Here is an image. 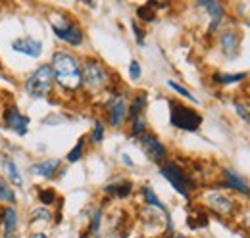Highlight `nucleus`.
Segmentation results:
<instances>
[{
    "label": "nucleus",
    "instance_id": "obj_10",
    "mask_svg": "<svg viewBox=\"0 0 250 238\" xmlns=\"http://www.w3.org/2000/svg\"><path fill=\"white\" fill-rule=\"evenodd\" d=\"M206 204H208L210 209H214L216 213L225 215V217L233 215L235 209H237L235 202H233L231 198H227V196H223V194H219V192H210V194H206Z\"/></svg>",
    "mask_w": 250,
    "mask_h": 238
},
{
    "label": "nucleus",
    "instance_id": "obj_37",
    "mask_svg": "<svg viewBox=\"0 0 250 238\" xmlns=\"http://www.w3.org/2000/svg\"><path fill=\"white\" fill-rule=\"evenodd\" d=\"M6 238H18V237H6Z\"/></svg>",
    "mask_w": 250,
    "mask_h": 238
},
{
    "label": "nucleus",
    "instance_id": "obj_11",
    "mask_svg": "<svg viewBox=\"0 0 250 238\" xmlns=\"http://www.w3.org/2000/svg\"><path fill=\"white\" fill-rule=\"evenodd\" d=\"M219 48L223 52V56L227 58H235L239 48H241V35L235 29H225L219 35Z\"/></svg>",
    "mask_w": 250,
    "mask_h": 238
},
{
    "label": "nucleus",
    "instance_id": "obj_29",
    "mask_svg": "<svg viewBox=\"0 0 250 238\" xmlns=\"http://www.w3.org/2000/svg\"><path fill=\"white\" fill-rule=\"evenodd\" d=\"M100 223H102V209H94L91 217V235H100Z\"/></svg>",
    "mask_w": 250,
    "mask_h": 238
},
{
    "label": "nucleus",
    "instance_id": "obj_24",
    "mask_svg": "<svg viewBox=\"0 0 250 238\" xmlns=\"http://www.w3.org/2000/svg\"><path fill=\"white\" fill-rule=\"evenodd\" d=\"M146 133V121L143 118H137L131 121V131H129V137L131 139H139Z\"/></svg>",
    "mask_w": 250,
    "mask_h": 238
},
{
    "label": "nucleus",
    "instance_id": "obj_5",
    "mask_svg": "<svg viewBox=\"0 0 250 238\" xmlns=\"http://www.w3.org/2000/svg\"><path fill=\"white\" fill-rule=\"evenodd\" d=\"M54 85V73L50 65H41L33 71L31 75L25 79L23 83V90L27 96L31 98H44L50 94Z\"/></svg>",
    "mask_w": 250,
    "mask_h": 238
},
{
    "label": "nucleus",
    "instance_id": "obj_22",
    "mask_svg": "<svg viewBox=\"0 0 250 238\" xmlns=\"http://www.w3.org/2000/svg\"><path fill=\"white\" fill-rule=\"evenodd\" d=\"M0 202H4V204H16V194H14V190H12V186L8 184V180H2L0 178Z\"/></svg>",
    "mask_w": 250,
    "mask_h": 238
},
{
    "label": "nucleus",
    "instance_id": "obj_6",
    "mask_svg": "<svg viewBox=\"0 0 250 238\" xmlns=\"http://www.w3.org/2000/svg\"><path fill=\"white\" fill-rule=\"evenodd\" d=\"M50 27H52V33L65 44H69V46H81L83 44V31L75 21L62 16L58 21H52Z\"/></svg>",
    "mask_w": 250,
    "mask_h": 238
},
{
    "label": "nucleus",
    "instance_id": "obj_3",
    "mask_svg": "<svg viewBox=\"0 0 250 238\" xmlns=\"http://www.w3.org/2000/svg\"><path fill=\"white\" fill-rule=\"evenodd\" d=\"M160 175L173 186V190H175L177 194H181V196L187 198V200L190 198L192 190L196 188L194 178L190 177L187 171H185L179 163H175V161H166V163H162V165H160Z\"/></svg>",
    "mask_w": 250,
    "mask_h": 238
},
{
    "label": "nucleus",
    "instance_id": "obj_15",
    "mask_svg": "<svg viewBox=\"0 0 250 238\" xmlns=\"http://www.w3.org/2000/svg\"><path fill=\"white\" fill-rule=\"evenodd\" d=\"M196 6H200V8L208 10V14H210V18H212L208 31H210V33L218 31L219 23H221V20H223V14H225V10H223L221 2H216V0H212V2H198Z\"/></svg>",
    "mask_w": 250,
    "mask_h": 238
},
{
    "label": "nucleus",
    "instance_id": "obj_35",
    "mask_svg": "<svg viewBox=\"0 0 250 238\" xmlns=\"http://www.w3.org/2000/svg\"><path fill=\"white\" fill-rule=\"evenodd\" d=\"M29 238H48V237H46L44 233H33V235Z\"/></svg>",
    "mask_w": 250,
    "mask_h": 238
},
{
    "label": "nucleus",
    "instance_id": "obj_34",
    "mask_svg": "<svg viewBox=\"0 0 250 238\" xmlns=\"http://www.w3.org/2000/svg\"><path fill=\"white\" fill-rule=\"evenodd\" d=\"M122 161H124L127 167H133V165H135V163H133V159H131L127 154H122Z\"/></svg>",
    "mask_w": 250,
    "mask_h": 238
},
{
    "label": "nucleus",
    "instance_id": "obj_4",
    "mask_svg": "<svg viewBox=\"0 0 250 238\" xmlns=\"http://www.w3.org/2000/svg\"><path fill=\"white\" fill-rule=\"evenodd\" d=\"M169 123H171L175 129H179V131L194 133V131H198L200 125H202V116H200L196 110L185 106V104L171 100V102H169Z\"/></svg>",
    "mask_w": 250,
    "mask_h": 238
},
{
    "label": "nucleus",
    "instance_id": "obj_31",
    "mask_svg": "<svg viewBox=\"0 0 250 238\" xmlns=\"http://www.w3.org/2000/svg\"><path fill=\"white\" fill-rule=\"evenodd\" d=\"M235 112H237V116L243 119V121L250 123V112H249V108H247L245 104H241V102H235Z\"/></svg>",
    "mask_w": 250,
    "mask_h": 238
},
{
    "label": "nucleus",
    "instance_id": "obj_27",
    "mask_svg": "<svg viewBox=\"0 0 250 238\" xmlns=\"http://www.w3.org/2000/svg\"><path fill=\"white\" fill-rule=\"evenodd\" d=\"M104 133H106V127L100 119H96L93 125V131H91V142L93 144H100L104 140Z\"/></svg>",
    "mask_w": 250,
    "mask_h": 238
},
{
    "label": "nucleus",
    "instance_id": "obj_23",
    "mask_svg": "<svg viewBox=\"0 0 250 238\" xmlns=\"http://www.w3.org/2000/svg\"><path fill=\"white\" fill-rule=\"evenodd\" d=\"M137 18L143 20V21H154V20H156V12H154L152 4L146 2V4L139 6V8H137Z\"/></svg>",
    "mask_w": 250,
    "mask_h": 238
},
{
    "label": "nucleus",
    "instance_id": "obj_7",
    "mask_svg": "<svg viewBox=\"0 0 250 238\" xmlns=\"http://www.w3.org/2000/svg\"><path fill=\"white\" fill-rule=\"evenodd\" d=\"M106 118L108 125L114 129H120L127 119V100L124 96H112L106 104Z\"/></svg>",
    "mask_w": 250,
    "mask_h": 238
},
{
    "label": "nucleus",
    "instance_id": "obj_16",
    "mask_svg": "<svg viewBox=\"0 0 250 238\" xmlns=\"http://www.w3.org/2000/svg\"><path fill=\"white\" fill-rule=\"evenodd\" d=\"M60 169V159H44L33 165V175L42 178H52L56 175V171Z\"/></svg>",
    "mask_w": 250,
    "mask_h": 238
},
{
    "label": "nucleus",
    "instance_id": "obj_18",
    "mask_svg": "<svg viewBox=\"0 0 250 238\" xmlns=\"http://www.w3.org/2000/svg\"><path fill=\"white\" fill-rule=\"evenodd\" d=\"M131 190H133V184L129 180H118V182H110L108 186H104V194L112 198H127Z\"/></svg>",
    "mask_w": 250,
    "mask_h": 238
},
{
    "label": "nucleus",
    "instance_id": "obj_32",
    "mask_svg": "<svg viewBox=\"0 0 250 238\" xmlns=\"http://www.w3.org/2000/svg\"><path fill=\"white\" fill-rule=\"evenodd\" d=\"M131 29H133V35H135V39H137V42H139V46H143L145 44V33H143V29L133 21L131 23Z\"/></svg>",
    "mask_w": 250,
    "mask_h": 238
},
{
    "label": "nucleus",
    "instance_id": "obj_26",
    "mask_svg": "<svg viewBox=\"0 0 250 238\" xmlns=\"http://www.w3.org/2000/svg\"><path fill=\"white\" fill-rule=\"evenodd\" d=\"M37 196H39V202H41V204H44V206L54 204V202H56V198H58V194H56V190H54V188H39Z\"/></svg>",
    "mask_w": 250,
    "mask_h": 238
},
{
    "label": "nucleus",
    "instance_id": "obj_21",
    "mask_svg": "<svg viewBox=\"0 0 250 238\" xmlns=\"http://www.w3.org/2000/svg\"><path fill=\"white\" fill-rule=\"evenodd\" d=\"M143 198H145V202H146L150 208H156V209H160L164 215H167V209L162 204V200H158L156 192H154L150 186H146V184L143 186Z\"/></svg>",
    "mask_w": 250,
    "mask_h": 238
},
{
    "label": "nucleus",
    "instance_id": "obj_17",
    "mask_svg": "<svg viewBox=\"0 0 250 238\" xmlns=\"http://www.w3.org/2000/svg\"><path fill=\"white\" fill-rule=\"evenodd\" d=\"M0 221H2V229L6 237H14V231L18 227V213L14 208H6L0 211Z\"/></svg>",
    "mask_w": 250,
    "mask_h": 238
},
{
    "label": "nucleus",
    "instance_id": "obj_13",
    "mask_svg": "<svg viewBox=\"0 0 250 238\" xmlns=\"http://www.w3.org/2000/svg\"><path fill=\"white\" fill-rule=\"evenodd\" d=\"M12 50L14 52H20V54H25L29 58H41V54H42V42L41 40H35L31 37L18 39V40L12 42Z\"/></svg>",
    "mask_w": 250,
    "mask_h": 238
},
{
    "label": "nucleus",
    "instance_id": "obj_33",
    "mask_svg": "<svg viewBox=\"0 0 250 238\" xmlns=\"http://www.w3.org/2000/svg\"><path fill=\"white\" fill-rule=\"evenodd\" d=\"M33 219H44V221H48V219H50V211L44 208L35 209V211H33Z\"/></svg>",
    "mask_w": 250,
    "mask_h": 238
},
{
    "label": "nucleus",
    "instance_id": "obj_1",
    "mask_svg": "<svg viewBox=\"0 0 250 238\" xmlns=\"http://www.w3.org/2000/svg\"><path fill=\"white\" fill-rule=\"evenodd\" d=\"M52 73L58 87L65 92H77L81 89V65L69 52H56L52 56Z\"/></svg>",
    "mask_w": 250,
    "mask_h": 238
},
{
    "label": "nucleus",
    "instance_id": "obj_38",
    "mask_svg": "<svg viewBox=\"0 0 250 238\" xmlns=\"http://www.w3.org/2000/svg\"><path fill=\"white\" fill-rule=\"evenodd\" d=\"M141 238H143V237H141Z\"/></svg>",
    "mask_w": 250,
    "mask_h": 238
},
{
    "label": "nucleus",
    "instance_id": "obj_28",
    "mask_svg": "<svg viewBox=\"0 0 250 238\" xmlns=\"http://www.w3.org/2000/svg\"><path fill=\"white\" fill-rule=\"evenodd\" d=\"M167 87H169L171 90H175L179 96H183V98H185V100H188V102H192V104H198V100L192 96V92H188V90L185 89L183 85H179V83H175V81H167Z\"/></svg>",
    "mask_w": 250,
    "mask_h": 238
},
{
    "label": "nucleus",
    "instance_id": "obj_9",
    "mask_svg": "<svg viewBox=\"0 0 250 238\" xmlns=\"http://www.w3.org/2000/svg\"><path fill=\"white\" fill-rule=\"evenodd\" d=\"M139 142H141V146H143L145 154L148 156L150 161H154V163H160V165H162V161L167 158V148L158 140L156 135H152V133H145L143 137H139Z\"/></svg>",
    "mask_w": 250,
    "mask_h": 238
},
{
    "label": "nucleus",
    "instance_id": "obj_20",
    "mask_svg": "<svg viewBox=\"0 0 250 238\" xmlns=\"http://www.w3.org/2000/svg\"><path fill=\"white\" fill-rule=\"evenodd\" d=\"M247 79V73L245 71H239V73H214L212 75V83L216 85H235V83H241Z\"/></svg>",
    "mask_w": 250,
    "mask_h": 238
},
{
    "label": "nucleus",
    "instance_id": "obj_36",
    "mask_svg": "<svg viewBox=\"0 0 250 238\" xmlns=\"http://www.w3.org/2000/svg\"><path fill=\"white\" fill-rule=\"evenodd\" d=\"M79 238H91V237H89V235H81Z\"/></svg>",
    "mask_w": 250,
    "mask_h": 238
},
{
    "label": "nucleus",
    "instance_id": "obj_12",
    "mask_svg": "<svg viewBox=\"0 0 250 238\" xmlns=\"http://www.w3.org/2000/svg\"><path fill=\"white\" fill-rule=\"evenodd\" d=\"M221 182H223V186H227V188H231V190H235V192H239V194L250 198L249 182L243 177H239L233 169H229V167H223L221 169Z\"/></svg>",
    "mask_w": 250,
    "mask_h": 238
},
{
    "label": "nucleus",
    "instance_id": "obj_14",
    "mask_svg": "<svg viewBox=\"0 0 250 238\" xmlns=\"http://www.w3.org/2000/svg\"><path fill=\"white\" fill-rule=\"evenodd\" d=\"M146 104H148V94L145 90L137 92L131 98V102L127 104V118L131 119V121L137 118H143V112L146 110Z\"/></svg>",
    "mask_w": 250,
    "mask_h": 238
},
{
    "label": "nucleus",
    "instance_id": "obj_30",
    "mask_svg": "<svg viewBox=\"0 0 250 238\" xmlns=\"http://www.w3.org/2000/svg\"><path fill=\"white\" fill-rule=\"evenodd\" d=\"M141 75H143L141 63H139L137 60H131V63H129V77H131L133 81H139V79H141Z\"/></svg>",
    "mask_w": 250,
    "mask_h": 238
},
{
    "label": "nucleus",
    "instance_id": "obj_2",
    "mask_svg": "<svg viewBox=\"0 0 250 238\" xmlns=\"http://www.w3.org/2000/svg\"><path fill=\"white\" fill-rule=\"evenodd\" d=\"M110 73L106 65L96 58H87L81 65V87L89 92H100L108 87Z\"/></svg>",
    "mask_w": 250,
    "mask_h": 238
},
{
    "label": "nucleus",
    "instance_id": "obj_19",
    "mask_svg": "<svg viewBox=\"0 0 250 238\" xmlns=\"http://www.w3.org/2000/svg\"><path fill=\"white\" fill-rule=\"evenodd\" d=\"M2 167H4V173L8 175V182H12V184L18 186V188L23 186V178H21V175H20L18 165H16L8 156H2Z\"/></svg>",
    "mask_w": 250,
    "mask_h": 238
},
{
    "label": "nucleus",
    "instance_id": "obj_8",
    "mask_svg": "<svg viewBox=\"0 0 250 238\" xmlns=\"http://www.w3.org/2000/svg\"><path fill=\"white\" fill-rule=\"evenodd\" d=\"M2 119H4V125L10 131H14L18 137H25L27 135V131H29V118L25 114H21L16 106H8L4 110V118Z\"/></svg>",
    "mask_w": 250,
    "mask_h": 238
},
{
    "label": "nucleus",
    "instance_id": "obj_25",
    "mask_svg": "<svg viewBox=\"0 0 250 238\" xmlns=\"http://www.w3.org/2000/svg\"><path fill=\"white\" fill-rule=\"evenodd\" d=\"M83 152H85V139L81 137V139L77 140V144L69 150V154H67L65 159H67L69 163H75V161H79V159L83 158Z\"/></svg>",
    "mask_w": 250,
    "mask_h": 238
}]
</instances>
